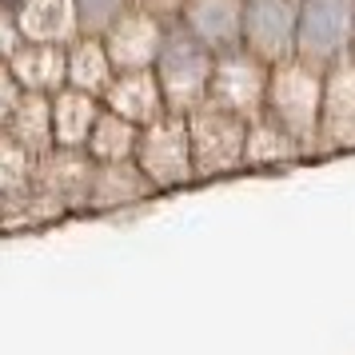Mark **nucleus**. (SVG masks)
<instances>
[{
	"label": "nucleus",
	"mask_w": 355,
	"mask_h": 355,
	"mask_svg": "<svg viewBox=\"0 0 355 355\" xmlns=\"http://www.w3.org/2000/svg\"><path fill=\"white\" fill-rule=\"evenodd\" d=\"M248 28H252V44L259 40L272 56L284 60L291 52V44H295L300 17H295V8H291L288 0H252V20H248Z\"/></svg>",
	"instance_id": "2"
},
{
	"label": "nucleus",
	"mask_w": 355,
	"mask_h": 355,
	"mask_svg": "<svg viewBox=\"0 0 355 355\" xmlns=\"http://www.w3.org/2000/svg\"><path fill=\"white\" fill-rule=\"evenodd\" d=\"M355 33V0H307L300 8L295 44L311 60H327L352 44Z\"/></svg>",
	"instance_id": "1"
}]
</instances>
